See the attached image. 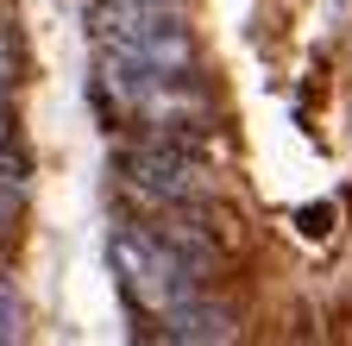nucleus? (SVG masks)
<instances>
[{
    "instance_id": "nucleus-1",
    "label": "nucleus",
    "mask_w": 352,
    "mask_h": 346,
    "mask_svg": "<svg viewBox=\"0 0 352 346\" xmlns=\"http://www.w3.org/2000/svg\"><path fill=\"white\" fill-rule=\"evenodd\" d=\"M82 25L101 45V57L151 63V69H189L195 63V32H189L176 0H88Z\"/></svg>"
},
{
    "instance_id": "nucleus-2",
    "label": "nucleus",
    "mask_w": 352,
    "mask_h": 346,
    "mask_svg": "<svg viewBox=\"0 0 352 346\" xmlns=\"http://www.w3.org/2000/svg\"><path fill=\"white\" fill-rule=\"evenodd\" d=\"M113 170H120V189L139 195V202L157 208V214H176V208H214V177L189 158L183 139L145 133L139 145H120Z\"/></svg>"
},
{
    "instance_id": "nucleus-3",
    "label": "nucleus",
    "mask_w": 352,
    "mask_h": 346,
    "mask_svg": "<svg viewBox=\"0 0 352 346\" xmlns=\"http://www.w3.org/2000/svg\"><path fill=\"white\" fill-rule=\"evenodd\" d=\"M107 252H113V271H120V283L145 302V309H176V302H189V296H201L208 283L201 277H189L183 271V258H176L164 239H157V227H113V239H107Z\"/></svg>"
},
{
    "instance_id": "nucleus-4",
    "label": "nucleus",
    "mask_w": 352,
    "mask_h": 346,
    "mask_svg": "<svg viewBox=\"0 0 352 346\" xmlns=\"http://www.w3.org/2000/svg\"><path fill=\"white\" fill-rule=\"evenodd\" d=\"M164 340H195V346H214V340H233V315L220 309V302H176V309H164Z\"/></svg>"
},
{
    "instance_id": "nucleus-5",
    "label": "nucleus",
    "mask_w": 352,
    "mask_h": 346,
    "mask_svg": "<svg viewBox=\"0 0 352 346\" xmlns=\"http://www.w3.org/2000/svg\"><path fill=\"white\" fill-rule=\"evenodd\" d=\"M19 327H25L19 296H13V283H7V277H0V340H19Z\"/></svg>"
},
{
    "instance_id": "nucleus-6",
    "label": "nucleus",
    "mask_w": 352,
    "mask_h": 346,
    "mask_svg": "<svg viewBox=\"0 0 352 346\" xmlns=\"http://www.w3.org/2000/svg\"><path fill=\"white\" fill-rule=\"evenodd\" d=\"M19 208H25V183H13L7 170H0V227H13Z\"/></svg>"
},
{
    "instance_id": "nucleus-7",
    "label": "nucleus",
    "mask_w": 352,
    "mask_h": 346,
    "mask_svg": "<svg viewBox=\"0 0 352 346\" xmlns=\"http://www.w3.org/2000/svg\"><path fill=\"white\" fill-rule=\"evenodd\" d=\"M296 221H302V233H308V239H321V233H327V221H333V208H302Z\"/></svg>"
},
{
    "instance_id": "nucleus-8",
    "label": "nucleus",
    "mask_w": 352,
    "mask_h": 346,
    "mask_svg": "<svg viewBox=\"0 0 352 346\" xmlns=\"http://www.w3.org/2000/svg\"><path fill=\"white\" fill-rule=\"evenodd\" d=\"M176 7H183V0H176Z\"/></svg>"
}]
</instances>
